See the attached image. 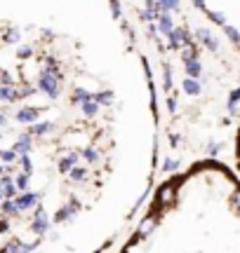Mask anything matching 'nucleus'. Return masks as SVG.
I'll list each match as a JSON object with an SVG mask.
<instances>
[{"label": "nucleus", "instance_id": "obj_1", "mask_svg": "<svg viewBox=\"0 0 240 253\" xmlns=\"http://www.w3.org/2000/svg\"><path fill=\"white\" fill-rule=\"evenodd\" d=\"M59 82H61V73L43 71V75H40V89H43L50 99H57V96H59Z\"/></svg>", "mask_w": 240, "mask_h": 253}, {"label": "nucleus", "instance_id": "obj_2", "mask_svg": "<svg viewBox=\"0 0 240 253\" xmlns=\"http://www.w3.org/2000/svg\"><path fill=\"white\" fill-rule=\"evenodd\" d=\"M167 38H170V47H172V50H181L184 45H193V40H191V33H188V28H186V26L175 28V31L170 33Z\"/></svg>", "mask_w": 240, "mask_h": 253}, {"label": "nucleus", "instance_id": "obj_3", "mask_svg": "<svg viewBox=\"0 0 240 253\" xmlns=\"http://www.w3.org/2000/svg\"><path fill=\"white\" fill-rule=\"evenodd\" d=\"M175 21H172V17H170V12H160L158 14V31L163 33V35H170V33L175 31V26H172Z\"/></svg>", "mask_w": 240, "mask_h": 253}, {"label": "nucleus", "instance_id": "obj_4", "mask_svg": "<svg viewBox=\"0 0 240 253\" xmlns=\"http://www.w3.org/2000/svg\"><path fill=\"white\" fill-rule=\"evenodd\" d=\"M196 38H198L200 42H203V45H205L208 50L217 52V38H214V35H212V33H210L208 28H198V31H196Z\"/></svg>", "mask_w": 240, "mask_h": 253}, {"label": "nucleus", "instance_id": "obj_5", "mask_svg": "<svg viewBox=\"0 0 240 253\" xmlns=\"http://www.w3.org/2000/svg\"><path fill=\"white\" fill-rule=\"evenodd\" d=\"M175 200V183H167L158 190V204H170Z\"/></svg>", "mask_w": 240, "mask_h": 253}, {"label": "nucleus", "instance_id": "obj_6", "mask_svg": "<svg viewBox=\"0 0 240 253\" xmlns=\"http://www.w3.org/2000/svg\"><path fill=\"white\" fill-rule=\"evenodd\" d=\"M184 68H186V73H188V77H200L203 75V63L198 61V59L184 61Z\"/></svg>", "mask_w": 240, "mask_h": 253}, {"label": "nucleus", "instance_id": "obj_7", "mask_svg": "<svg viewBox=\"0 0 240 253\" xmlns=\"http://www.w3.org/2000/svg\"><path fill=\"white\" fill-rule=\"evenodd\" d=\"M181 87H184V92L188 96H198V94H200V82H198L196 77H186L184 82H181Z\"/></svg>", "mask_w": 240, "mask_h": 253}, {"label": "nucleus", "instance_id": "obj_8", "mask_svg": "<svg viewBox=\"0 0 240 253\" xmlns=\"http://www.w3.org/2000/svg\"><path fill=\"white\" fill-rule=\"evenodd\" d=\"M80 108H83V113H85L88 117H94V115H97L99 103L94 101V94H92V99H88V101H83V103H80Z\"/></svg>", "mask_w": 240, "mask_h": 253}, {"label": "nucleus", "instance_id": "obj_9", "mask_svg": "<svg viewBox=\"0 0 240 253\" xmlns=\"http://www.w3.org/2000/svg\"><path fill=\"white\" fill-rule=\"evenodd\" d=\"M45 225H47L45 211L38 209V211H35V221H33V230H35V232H45Z\"/></svg>", "mask_w": 240, "mask_h": 253}, {"label": "nucleus", "instance_id": "obj_10", "mask_svg": "<svg viewBox=\"0 0 240 253\" xmlns=\"http://www.w3.org/2000/svg\"><path fill=\"white\" fill-rule=\"evenodd\" d=\"M88 99H92V92L83 89V87H78L76 92H73V96H71V101H73V103H83V101H88Z\"/></svg>", "mask_w": 240, "mask_h": 253}, {"label": "nucleus", "instance_id": "obj_11", "mask_svg": "<svg viewBox=\"0 0 240 253\" xmlns=\"http://www.w3.org/2000/svg\"><path fill=\"white\" fill-rule=\"evenodd\" d=\"M155 221H158V218H155V213H153V216H149V218L142 223V228H139V237H146V234L155 228Z\"/></svg>", "mask_w": 240, "mask_h": 253}, {"label": "nucleus", "instance_id": "obj_12", "mask_svg": "<svg viewBox=\"0 0 240 253\" xmlns=\"http://www.w3.org/2000/svg\"><path fill=\"white\" fill-rule=\"evenodd\" d=\"M76 162H78V155L71 152V155H66V157L59 162V169H61V171H71V169L76 167Z\"/></svg>", "mask_w": 240, "mask_h": 253}, {"label": "nucleus", "instance_id": "obj_13", "mask_svg": "<svg viewBox=\"0 0 240 253\" xmlns=\"http://www.w3.org/2000/svg\"><path fill=\"white\" fill-rule=\"evenodd\" d=\"M163 87H165V92L172 89V68H170L167 63L163 66Z\"/></svg>", "mask_w": 240, "mask_h": 253}, {"label": "nucleus", "instance_id": "obj_14", "mask_svg": "<svg viewBox=\"0 0 240 253\" xmlns=\"http://www.w3.org/2000/svg\"><path fill=\"white\" fill-rule=\"evenodd\" d=\"M94 101H97L99 105H109L111 101H113V92H97V94H94Z\"/></svg>", "mask_w": 240, "mask_h": 253}, {"label": "nucleus", "instance_id": "obj_15", "mask_svg": "<svg viewBox=\"0 0 240 253\" xmlns=\"http://www.w3.org/2000/svg\"><path fill=\"white\" fill-rule=\"evenodd\" d=\"M38 113H40V110H35V108H26V110L19 113V120H22V122H33V120L38 117Z\"/></svg>", "mask_w": 240, "mask_h": 253}, {"label": "nucleus", "instance_id": "obj_16", "mask_svg": "<svg viewBox=\"0 0 240 253\" xmlns=\"http://www.w3.org/2000/svg\"><path fill=\"white\" fill-rule=\"evenodd\" d=\"M50 129H52V125H50V122H40V125H35L31 129V134H33V136H43V134H47Z\"/></svg>", "mask_w": 240, "mask_h": 253}, {"label": "nucleus", "instance_id": "obj_17", "mask_svg": "<svg viewBox=\"0 0 240 253\" xmlns=\"http://www.w3.org/2000/svg\"><path fill=\"white\" fill-rule=\"evenodd\" d=\"M208 12V17L212 21H217L219 26H226V14H221V12H214V10H205Z\"/></svg>", "mask_w": 240, "mask_h": 253}, {"label": "nucleus", "instance_id": "obj_18", "mask_svg": "<svg viewBox=\"0 0 240 253\" xmlns=\"http://www.w3.org/2000/svg\"><path fill=\"white\" fill-rule=\"evenodd\" d=\"M38 202V195H26V197H22V200L17 202V206L19 209H26V206H33Z\"/></svg>", "mask_w": 240, "mask_h": 253}, {"label": "nucleus", "instance_id": "obj_19", "mask_svg": "<svg viewBox=\"0 0 240 253\" xmlns=\"http://www.w3.org/2000/svg\"><path fill=\"white\" fill-rule=\"evenodd\" d=\"M181 59H184V61L196 59V45H184V47H181Z\"/></svg>", "mask_w": 240, "mask_h": 253}, {"label": "nucleus", "instance_id": "obj_20", "mask_svg": "<svg viewBox=\"0 0 240 253\" xmlns=\"http://www.w3.org/2000/svg\"><path fill=\"white\" fill-rule=\"evenodd\" d=\"M221 28H224V33H226V35H229V38H231L233 42H236V45H240V33L236 31V28H233L231 24H226V26H221Z\"/></svg>", "mask_w": 240, "mask_h": 253}, {"label": "nucleus", "instance_id": "obj_21", "mask_svg": "<svg viewBox=\"0 0 240 253\" xmlns=\"http://www.w3.org/2000/svg\"><path fill=\"white\" fill-rule=\"evenodd\" d=\"M160 2V7L165 12H172V10H179V0H158Z\"/></svg>", "mask_w": 240, "mask_h": 253}, {"label": "nucleus", "instance_id": "obj_22", "mask_svg": "<svg viewBox=\"0 0 240 253\" xmlns=\"http://www.w3.org/2000/svg\"><path fill=\"white\" fill-rule=\"evenodd\" d=\"M238 101H240V89H233V92H231V99H229V110H231V113L236 110Z\"/></svg>", "mask_w": 240, "mask_h": 253}, {"label": "nucleus", "instance_id": "obj_23", "mask_svg": "<svg viewBox=\"0 0 240 253\" xmlns=\"http://www.w3.org/2000/svg\"><path fill=\"white\" fill-rule=\"evenodd\" d=\"M83 157L88 159V162H97L99 155H97V150H94V148H85V150H83Z\"/></svg>", "mask_w": 240, "mask_h": 253}, {"label": "nucleus", "instance_id": "obj_24", "mask_svg": "<svg viewBox=\"0 0 240 253\" xmlns=\"http://www.w3.org/2000/svg\"><path fill=\"white\" fill-rule=\"evenodd\" d=\"M85 174H88V171H85V169H80V167L71 169V178H73V180H83V178H85Z\"/></svg>", "mask_w": 240, "mask_h": 253}, {"label": "nucleus", "instance_id": "obj_25", "mask_svg": "<svg viewBox=\"0 0 240 253\" xmlns=\"http://www.w3.org/2000/svg\"><path fill=\"white\" fill-rule=\"evenodd\" d=\"M177 167H179V162H177V159H165V162H163L165 171H172V169H177Z\"/></svg>", "mask_w": 240, "mask_h": 253}, {"label": "nucleus", "instance_id": "obj_26", "mask_svg": "<svg viewBox=\"0 0 240 253\" xmlns=\"http://www.w3.org/2000/svg\"><path fill=\"white\" fill-rule=\"evenodd\" d=\"M111 10H113V17L118 19V17H120V5H118V0H111Z\"/></svg>", "mask_w": 240, "mask_h": 253}, {"label": "nucleus", "instance_id": "obj_27", "mask_svg": "<svg viewBox=\"0 0 240 253\" xmlns=\"http://www.w3.org/2000/svg\"><path fill=\"white\" fill-rule=\"evenodd\" d=\"M167 108H170V113H177V99L175 96H170V99H167Z\"/></svg>", "mask_w": 240, "mask_h": 253}, {"label": "nucleus", "instance_id": "obj_28", "mask_svg": "<svg viewBox=\"0 0 240 253\" xmlns=\"http://www.w3.org/2000/svg\"><path fill=\"white\" fill-rule=\"evenodd\" d=\"M193 5H196L198 10H208V5H205V0H193Z\"/></svg>", "mask_w": 240, "mask_h": 253}, {"label": "nucleus", "instance_id": "obj_29", "mask_svg": "<svg viewBox=\"0 0 240 253\" xmlns=\"http://www.w3.org/2000/svg\"><path fill=\"white\" fill-rule=\"evenodd\" d=\"M233 202H236V206H240V192H236V197H233Z\"/></svg>", "mask_w": 240, "mask_h": 253}]
</instances>
